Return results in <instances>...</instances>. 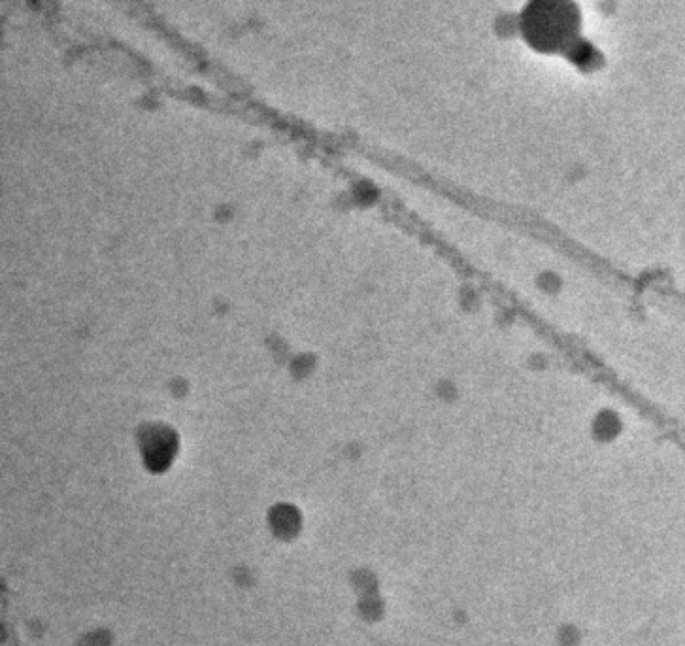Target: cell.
<instances>
[{
	"instance_id": "1",
	"label": "cell",
	"mask_w": 685,
	"mask_h": 646,
	"mask_svg": "<svg viewBox=\"0 0 685 646\" xmlns=\"http://www.w3.org/2000/svg\"><path fill=\"white\" fill-rule=\"evenodd\" d=\"M568 16L566 14H563V11L557 8V4H551L549 6V11H546V14H542V11H538L536 14V17H534V31H538L540 27H546V34H544V38L546 40H557L561 38V33L563 31H566V25H568Z\"/></svg>"
}]
</instances>
